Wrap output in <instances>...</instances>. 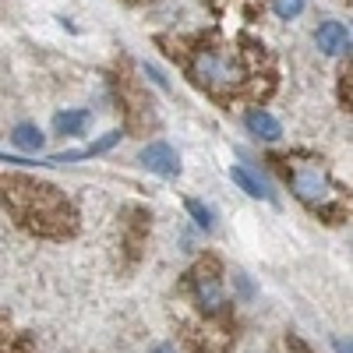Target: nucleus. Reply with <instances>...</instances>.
Here are the masks:
<instances>
[{"label": "nucleus", "mask_w": 353, "mask_h": 353, "mask_svg": "<svg viewBox=\"0 0 353 353\" xmlns=\"http://www.w3.org/2000/svg\"><path fill=\"white\" fill-rule=\"evenodd\" d=\"M166 57L191 78L194 88L219 106L233 103H261L272 96L279 71L269 50L248 36L230 32H191V36H159Z\"/></svg>", "instance_id": "nucleus-1"}, {"label": "nucleus", "mask_w": 353, "mask_h": 353, "mask_svg": "<svg viewBox=\"0 0 353 353\" xmlns=\"http://www.w3.org/2000/svg\"><path fill=\"white\" fill-rule=\"evenodd\" d=\"M0 205L25 233L39 241H68L78 233L74 201L57 184L32 173H0Z\"/></svg>", "instance_id": "nucleus-2"}, {"label": "nucleus", "mask_w": 353, "mask_h": 353, "mask_svg": "<svg viewBox=\"0 0 353 353\" xmlns=\"http://www.w3.org/2000/svg\"><path fill=\"white\" fill-rule=\"evenodd\" d=\"M272 170L286 181L307 212H314L325 223H346L350 219V191L329 173L325 159L311 152H272Z\"/></svg>", "instance_id": "nucleus-3"}, {"label": "nucleus", "mask_w": 353, "mask_h": 353, "mask_svg": "<svg viewBox=\"0 0 353 353\" xmlns=\"http://www.w3.org/2000/svg\"><path fill=\"white\" fill-rule=\"evenodd\" d=\"M223 261L216 254H201L191 269L184 272L181 293L184 301V314H198V318H233V301L226 297V283H223Z\"/></svg>", "instance_id": "nucleus-4"}, {"label": "nucleus", "mask_w": 353, "mask_h": 353, "mask_svg": "<svg viewBox=\"0 0 353 353\" xmlns=\"http://www.w3.org/2000/svg\"><path fill=\"white\" fill-rule=\"evenodd\" d=\"M113 85H117V103H121V113H124V128H128L131 134L149 131V128H159L156 103L145 96V88L128 74V68H121V74H113Z\"/></svg>", "instance_id": "nucleus-5"}, {"label": "nucleus", "mask_w": 353, "mask_h": 353, "mask_svg": "<svg viewBox=\"0 0 353 353\" xmlns=\"http://www.w3.org/2000/svg\"><path fill=\"white\" fill-rule=\"evenodd\" d=\"M149 226H152V212L145 205H124L121 209V251L128 254V261L141 258V248L149 241Z\"/></svg>", "instance_id": "nucleus-6"}, {"label": "nucleus", "mask_w": 353, "mask_h": 353, "mask_svg": "<svg viewBox=\"0 0 353 353\" xmlns=\"http://www.w3.org/2000/svg\"><path fill=\"white\" fill-rule=\"evenodd\" d=\"M209 11L219 18V21H241V25H251L261 18V11L269 8V0H205Z\"/></svg>", "instance_id": "nucleus-7"}, {"label": "nucleus", "mask_w": 353, "mask_h": 353, "mask_svg": "<svg viewBox=\"0 0 353 353\" xmlns=\"http://www.w3.org/2000/svg\"><path fill=\"white\" fill-rule=\"evenodd\" d=\"M138 163H141L145 170L159 173V176H176V173H181V159H176V152L170 149L166 141H149V145L141 149Z\"/></svg>", "instance_id": "nucleus-8"}, {"label": "nucleus", "mask_w": 353, "mask_h": 353, "mask_svg": "<svg viewBox=\"0 0 353 353\" xmlns=\"http://www.w3.org/2000/svg\"><path fill=\"white\" fill-rule=\"evenodd\" d=\"M244 124H248V131H251L254 138H261V141H279V138H283V124L276 121L269 110H261V106H254V110L244 113Z\"/></svg>", "instance_id": "nucleus-9"}, {"label": "nucleus", "mask_w": 353, "mask_h": 353, "mask_svg": "<svg viewBox=\"0 0 353 353\" xmlns=\"http://www.w3.org/2000/svg\"><path fill=\"white\" fill-rule=\"evenodd\" d=\"M314 43L321 53H346L350 50V32L339 25V21H321L318 25V32H314Z\"/></svg>", "instance_id": "nucleus-10"}, {"label": "nucleus", "mask_w": 353, "mask_h": 353, "mask_svg": "<svg viewBox=\"0 0 353 353\" xmlns=\"http://www.w3.org/2000/svg\"><path fill=\"white\" fill-rule=\"evenodd\" d=\"M0 353H32V339L14 329L8 314H0Z\"/></svg>", "instance_id": "nucleus-11"}, {"label": "nucleus", "mask_w": 353, "mask_h": 353, "mask_svg": "<svg viewBox=\"0 0 353 353\" xmlns=\"http://www.w3.org/2000/svg\"><path fill=\"white\" fill-rule=\"evenodd\" d=\"M230 181L237 184L244 194H251V198H272V191L265 188V181H261V176H254L248 166H230Z\"/></svg>", "instance_id": "nucleus-12"}, {"label": "nucleus", "mask_w": 353, "mask_h": 353, "mask_svg": "<svg viewBox=\"0 0 353 353\" xmlns=\"http://www.w3.org/2000/svg\"><path fill=\"white\" fill-rule=\"evenodd\" d=\"M88 110H64V113H57L53 117V131L57 134H81L85 128H88Z\"/></svg>", "instance_id": "nucleus-13"}, {"label": "nucleus", "mask_w": 353, "mask_h": 353, "mask_svg": "<svg viewBox=\"0 0 353 353\" xmlns=\"http://www.w3.org/2000/svg\"><path fill=\"white\" fill-rule=\"evenodd\" d=\"M11 141L18 145L21 152H39L43 149V131L36 124H18L14 134H11Z\"/></svg>", "instance_id": "nucleus-14"}, {"label": "nucleus", "mask_w": 353, "mask_h": 353, "mask_svg": "<svg viewBox=\"0 0 353 353\" xmlns=\"http://www.w3.org/2000/svg\"><path fill=\"white\" fill-rule=\"evenodd\" d=\"M121 138H124L121 131H110V134H103L99 141H92V145H88V149H78V156H81V159H92V156H103V152H110V149H113V145L121 141Z\"/></svg>", "instance_id": "nucleus-15"}, {"label": "nucleus", "mask_w": 353, "mask_h": 353, "mask_svg": "<svg viewBox=\"0 0 353 353\" xmlns=\"http://www.w3.org/2000/svg\"><path fill=\"white\" fill-rule=\"evenodd\" d=\"M339 106L350 113L353 106V68H350V57H346V68L339 71Z\"/></svg>", "instance_id": "nucleus-16"}, {"label": "nucleus", "mask_w": 353, "mask_h": 353, "mask_svg": "<svg viewBox=\"0 0 353 353\" xmlns=\"http://www.w3.org/2000/svg\"><path fill=\"white\" fill-rule=\"evenodd\" d=\"M304 4H307V0H269V8H272L283 21H293V18L304 11Z\"/></svg>", "instance_id": "nucleus-17"}, {"label": "nucleus", "mask_w": 353, "mask_h": 353, "mask_svg": "<svg viewBox=\"0 0 353 353\" xmlns=\"http://www.w3.org/2000/svg\"><path fill=\"white\" fill-rule=\"evenodd\" d=\"M184 209L191 212V219H194V223H198V226H201L205 233H209V230H212V212H209V209H205V205H201L198 198H188V201H184Z\"/></svg>", "instance_id": "nucleus-18"}, {"label": "nucleus", "mask_w": 353, "mask_h": 353, "mask_svg": "<svg viewBox=\"0 0 353 353\" xmlns=\"http://www.w3.org/2000/svg\"><path fill=\"white\" fill-rule=\"evenodd\" d=\"M286 350H290V353H311V346H307L301 336H286Z\"/></svg>", "instance_id": "nucleus-19"}, {"label": "nucleus", "mask_w": 353, "mask_h": 353, "mask_svg": "<svg viewBox=\"0 0 353 353\" xmlns=\"http://www.w3.org/2000/svg\"><path fill=\"white\" fill-rule=\"evenodd\" d=\"M336 353H350V343H343V339H336Z\"/></svg>", "instance_id": "nucleus-20"}, {"label": "nucleus", "mask_w": 353, "mask_h": 353, "mask_svg": "<svg viewBox=\"0 0 353 353\" xmlns=\"http://www.w3.org/2000/svg\"><path fill=\"white\" fill-rule=\"evenodd\" d=\"M156 353H173V346H156Z\"/></svg>", "instance_id": "nucleus-21"}]
</instances>
